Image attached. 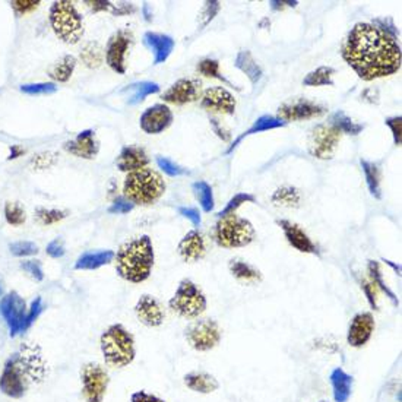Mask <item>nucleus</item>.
I'll list each match as a JSON object with an SVG mask.
<instances>
[{
  "instance_id": "nucleus-45",
  "label": "nucleus",
  "mask_w": 402,
  "mask_h": 402,
  "mask_svg": "<svg viewBox=\"0 0 402 402\" xmlns=\"http://www.w3.org/2000/svg\"><path fill=\"white\" fill-rule=\"evenodd\" d=\"M68 217L66 211H59V210H46V208H38L37 210V218L42 226H52L56 222L62 221L63 218Z\"/></svg>"
},
{
  "instance_id": "nucleus-52",
  "label": "nucleus",
  "mask_w": 402,
  "mask_h": 402,
  "mask_svg": "<svg viewBox=\"0 0 402 402\" xmlns=\"http://www.w3.org/2000/svg\"><path fill=\"white\" fill-rule=\"evenodd\" d=\"M133 206L135 205L129 202L126 198H117L109 208V212L110 214H129L133 210Z\"/></svg>"
},
{
  "instance_id": "nucleus-40",
  "label": "nucleus",
  "mask_w": 402,
  "mask_h": 402,
  "mask_svg": "<svg viewBox=\"0 0 402 402\" xmlns=\"http://www.w3.org/2000/svg\"><path fill=\"white\" fill-rule=\"evenodd\" d=\"M198 72L201 73V75L206 77V78H214V79H218V81H222L226 85L231 86V82L222 75L221 70H219V63L218 61H215V59H203V61H201L196 66Z\"/></svg>"
},
{
  "instance_id": "nucleus-41",
  "label": "nucleus",
  "mask_w": 402,
  "mask_h": 402,
  "mask_svg": "<svg viewBox=\"0 0 402 402\" xmlns=\"http://www.w3.org/2000/svg\"><path fill=\"white\" fill-rule=\"evenodd\" d=\"M5 218L8 221V224H10L13 227H20L25 222L26 215H25L24 208L20 203L8 202L5 205Z\"/></svg>"
},
{
  "instance_id": "nucleus-14",
  "label": "nucleus",
  "mask_w": 402,
  "mask_h": 402,
  "mask_svg": "<svg viewBox=\"0 0 402 402\" xmlns=\"http://www.w3.org/2000/svg\"><path fill=\"white\" fill-rule=\"evenodd\" d=\"M132 33H129L127 29H121V31L114 33L107 42L106 62L116 73H121V75L126 72V54L132 44Z\"/></svg>"
},
{
  "instance_id": "nucleus-6",
  "label": "nucleus",
  "mask_w": 402,
  "mask_h": 402,
  "mask_svg": "<svg viewBox=\"0 0 402 402\" xmlns=\"http://www.w3.org/2000/svg\"><path fill=\"white\" fill-rule=\"evenodd\" d=\"M256 239L252 222L235 214L219 217L212 229V240L222 249L246 247Z\"/></svg>"
},
{
  "instance_id": "nucleus-25",
  "label": "nucleus",
  "mask_w": 402,
  "mask_h": 402,
  "mask_svg": "<svg viewBox=\"0 0 402 402\" xmlns=\"http://www.w3.org/2000/svg\"><path fill=\"white\" fill-rule=\"evenodd\" d=\"M183 382L187 389L202 395L212 394L219 388V382L215 379V376L205 373V371H192V373L185 376Z\"/></svg>"
},
{
  "instance_id": "nucleus-9",
  "label": "nucleus",
  "mask_w": 402,
  "mask_h": 402,
  "mask_svg": "<svg viewBox=\"0 0 402 402\" xmlns=\"http://www.w3.org/2000/svg\"><path fill=\"white\" fill-rule=\"evenodd\" d=\"M0 316L8 326L10 338L25 334L33 326L28 318V306L17 291H10L0 299Z\"/></svg>"
},
{
  "instance_id": "nucleus-28",
  "label": "nucleus",
  "mask_w": 402,
  "mask_h": 402,
  "mask_svg": "<svg viewBox=\"0 0 402 402\" xmlns=\"http://www.w3.org/2000/svg\"><path fill=\"white\" fill-rule=\"evenodd\" d=\"M287 123H284L281 121V118L275 117V116H271V114H265V116H261L258 121L253 122V125L245 130L242 135L237 138L233 145H230V148L227 150V154L233 153L237 145H239L246 137H250V135H255V133H261V132H266V130H272V129H278V127H284Z\"/></svg>"
},
{
  "instance_id": "nucleus-59",
  "label": "nucleus",
  "mask_w": 402,
  "mask_h": 402,
  "mask_svg": "<svg viewBox=\"0 0 402 402\" xmlns=\"http://www.w3.org/2000/svg\"><path fill=\"white\" fill-rule=\"evenodd\" d=\"M24 150L20 146V145H12L10 146V154H9V160H15V158H18V157H21V155H24Z\"/></svg>"
},
{
  "instance_id": "nucleus-54",
  "label": "nucleus",
  "mask_w": 402,
  "mask_h": 402,
  "mask_svg": "<svg viewBox=\"0 0 402 402\" xmlns=\"http://www.w3.org/2000/svg\"><path fill=\"white\" fill-rule=\"evenodd\" d=\"M54 162H56V155L52 154V153H42V154H38V155L33 160V164H34V167H36L37 170L49 169V167L53 166Z\"/></svg>"
},
{
  "instance_id": "nucleus-51",
  "label": "nucleus",
  "mask_w": 402,
  "mask_h": 402,
  "mask_svg": "<svg viewBox=\"0 0 402 402\" xmlns=\"http://www.w3.org/2000/svg\"><path fill=\"white\" fill-rule=\"evenodd\" d=\"M386 126L391 127L392 132V137H394V142L395 145H401V137H402V117L401 116H394V117H388L385 121Z\"/></svg>"
},
{
  "instance_id": "nucleus-62",
  "label": "nucleus",
  "mask_w": 402,
  "mask_h": 402,
  "mask_svg": "<svg viewBox=\"0 0 402 402\" xmlns=\"http://www.w3.org/2000/svg\"><path fill=\"white\" fill-rule=\"evenodd\" d=\"M320 402H326V401H320Z\"/></svg>"
},
{
  "instance_id": "nucleus-33",
  "label": "nucleus",
  "mask_w": 402,
  "mask_h": 402,
  "mask_svg": "<svg viewBox=\"0 0 402 402\" xmlns=\"http://www.w3.org/2000/svg\"><path fill=\"white\" fill-rule=\"evenodd\" d=\"M367 274H369V281L376 287V290L382 291L383 294H386V297H389V299L392 300V303L395 306H398L399 302L396 299V295L388 287V284L385 282L383 274H382V270H380V263L378 261H369V263H367Z\"/></svg>"
},
{
  "instance_id": "nucleus-31",
  "label": "nucleus",
  "mask_w": 402,
  "mask_h": 402,
  "mask_svg": "<svg viewBox=\"0 0 402 402\" xmlns=\"http://www.w3.org/2000/svg\"><path fill=\"white\" fill-rule=\"evenodd\" d=\"M271 201L278 208L295 210V208H299L302 205V193L299 189H295L293 186H282L272 193Z\"/></svg>"
},
{
  "instance_id": "nucleus-11",
  "label": "nucleus",
  "mask_w": 402,
  "mask_h": 402,
  "mask_svg": "<svg viewBox=\"0 0 402 402\" xmlns=\"http://www.w3.org/2000/svg\"><path fill=\"white\" fill-rule=\"evenodd\" d=\"M185 337L187 344L193 350L198 353H206L218 347L222 338V331L215 320L199 319L186 327Z\"/></svg>"
},
{
  "instance_id": "nucleus-7",
  "label": "nucleus",
  "mask_w": 402,
  "mask_h": 402,
  "mask_svg": "<svg viewBox=\"0 0 402 402\" xmlns=\"http://www.w3.org/2000/svg\"><path fill=\"white\" fill-rule=\"evenodd\" d=\"M49 21L54 34L66 44H77L84 36L81 13L68 0H59L52 5Z\"/></svg>"
},
{
  "instance_id": "nucleus-12",
  "label": "nucleus",
  "mask_w": 402,
  "mask_h": 402,
  "mask_svg": "<svg viewBox=\"0 0 402 402\" xmlns=\"http://www.w3.org/2000/svg\"><path fill=\"white\" fill-rule=\"evenodd\" d=\"M342 133L331 123L316 125L307 138V150L318 160H331L337 151Z\"/></svg>"
},
{
  "instance_id": "nucleus-3",
  "label": "nucleus",
  "mask_w": 402,
  "mask_h": 402,
  "mask_svg": "<svg viewBox=\"0 0 402 402\" xmlns=\"http://www.w3.org/2000/svg\"><path fill=\"white\" fill-rule=\"evenodd\" d=\"M114 262L116 272L122 279L132 284H141L146 281L151 277L155 262V252L150 235H141L125 243L117 250Z\"/></svg>"
},
{
  "instance_id": "nucleus-42",
  "label": "nucleus",
  "mask_w": 402,
  "mask_h": 402,
  "mask_svg": "<svg viewBox=\"0 0 402 402\" xmlns=\"http://www.w3.org/2000/svg\"><path fill=\"white\" fill-rule=\"evenodd\" d=\"M255 203L256 202V198L250 195V193H237V195H234L229 203L226 205L224 210H222L221 212H218V218L219 217H226V215H230V214H235V211L239 210V208L243 205V203Z\"/></svg>"
},
{
  "instance_id": "nucleus-44",
  "label": "nucleus",
  "mask_w": 402,
  "mask_h": 402,
  "mask_svg": "<svg viewBox=\"0 0 402 402\" xmlns=\"http://www.w3.org/2000/svg\"><path fill=\"white\" fill-rule=\"evenodd\" d=\"M9 250L13 256L26 258V256L37 255L38 246L33 242H15L9 245Z\"/></svg>"
},
{
  "instance_id": "nucleus-47",
  "label": "nucleus",
  "mask_w": 402,
  "mask_h": 402,
  "mask_svg": "<svg viewBox=\"0 0 402 402\" xmlns=\"http://www.w3.org/2000/svg\"><path fill=\"white\" fill-rule=\"evenodd\" d=\"M157 164H158V167L171 177H177V176H183L186 174L187 171L185 169H182L180 166H177L176 162H173L171 160L166 158V157H157Z\"/></svg>"
},
{
  "instance_id": "nucleus-10",
  "label": "nucleus",
  "mask_w": 402,
  "mask_h": 402,
  "mask_svg": "<svg viewBox=\"0 0 402 402\" xmlns=\"http://www.w3.org/2000/svg\"><path fill=\"white\" fill-rule=\"evenodd\" d=\"M81 395L85 402H102L107 395L110 376L106 367L98 363H86L81 367Z\"/></svg>"
},
{
  "instance_id": "nucleus-29",
  "label": "nucleus",
  "mask_w": 402,
  "mask_h": 402,
  "mask_svg": "<svg viewBox=\"0 0 402 402\" xmlns=\"http://www.w3.org/2000/svg\"><path fill=\"white\" fill-rule=\"evenodd\" d=\"M229 268H230L231 275L237 281L242 282V284L255 286V284H259V282L262 281V274L258 268H255L253 265H250L242 259L230 261Z\"/></svg>"
},
{
  "instance_id": "nucleus-30",
  "label": "nucleus",
  "mask_w": 402,
  "mask_h": 402,
  "mask_svg": "<svg viewBox=\"0 0 402 402\" xmlns=\"http://www.w3.org/2000/svg\"><path fill=\"white\" fill-rule=\"evenodd\" d=\"M234 66L237 69H240L245 75L250 79V82L253 85H256L263 75V70L261 68V65L255 61V57L249 52V50H242L237 53L235 56V61H234Z\"/></svg>"
},
{
  "instance_id": "nucleus-20",
  "label": "nucleus",
  "mask_w": 402,
  "mask_h": 402,
  "mask_svg": "<svg viewBox=\"0 0 402 402\" xmlns=\"http://www.w3.org/2000/svg\"><path fill=\"white\" fill-rule=\"evenodd\" d=\"M277 224L281 227L282 233H284L290 246H293L295 250H299L302 253H309V255L319 256L318 246L314 243V240L310 239L309 234L299 224H295V222L290 219H278Z\"/></svg>"
},
{
  "instance_id": "nucleus-60",
  "label": "nucleus",
  "mask_w": 402,
  "mask_h": 402,
  "mask_svg": "<svg viewBox=\"0 0 402 402\" xmlns=\"http://www.w3.org/2000/svg\"><path fill=\"white\" fill-rule=\"evenodd\" d=\"M385 263H386V265H389V266H392L394 270L398 272V275L401 274V266H399V265H395V263H394V262H391V261H385Z\"/></svg>"
},
{
  "instance_id": "nucleus-16",
  "label": "nucleus",
  "mask_w": 402,
  "mask_h": 402,
  "mask_svg": "<svg viewBox=\"0 0 402 402\" xmlns=\"http://www.w3.org/2000/svg\"><path fill=\"white\" fill-rule=\"evenodd\" d=\"M202 84L199 79L193 78H182L176 81L166 93L162 94V100L174 104V106H185V104L195 102L198 98H201Z\"/></svg>"
},
{
  "instance_id": "nucleus-23",
  "label": "nucleus",
  "mask_w": 402,
  "mask_h": 402,
  "mask_svg": "<svg viewBox=\"0 0 402 402\" xmlns=\"http://www.w3.org/2000/svg\"><path fill=\"white\" fill-rule=\"evenodd\" d=\"M117 169L123 173H133L139 171L142 169H146L150 164V157H148L146 151L141 146L129 145L125 146L117 157Z\"/></svg>"
},
{
  "instance_id": "nucleus-2",
  "label": "nucleus",
  "mask_w": 402,
  "mask_h": 402,
  "mask_svg": "<svg viewBox=\"0 0 402 402\" xmlns=\"http://www.w3.org/2000/svg\"><path fill=\"white\" fill-rule=\"evenodd\" d=\"M47 378V362L40 347L25 344L8 357L0 371V392L10 399L24 398L33 385Z\"/></svg>"
},
{
  "instance_id": "nucleus-39",
  "label": "nucleus",
  "mask_w": 402,
  "mask_h": 402,
  "mask_svg": "<svg viewBox=\"0 0 402 402\" xmlns=\"http://www.w3.org/2000/svg\"><path fill=\"white\" fill-rule=\"evenodd\" d=\"M330 123L334 125L335 127H338L341 130V133H347V135H353V137L359 135V133L364 129L363 125L355 123L353 118H350L344 111L334 113Z\"/></svg>"
},
{
  "instance_id": "nucleus-55",
  "label": "nucleus",
  "mask_w": 402,
  "mask_h": 402,
  "mask_svg": "<svg viewBox=\"0 0 402 402\" xmlns=\"http://www.w3.org/2000/svg\"><path fill=\"white\" fill-rule=\"evenodd\" d=\"M178 214H180V215L185 217V218H187L195 227H199V226H201L202 218H201V212L196 210V208L180 206V208H178Z\"/></svg>"
},
{
  "instance_id": "nucleus-15",
  "label": "nucleus",
  "mask_w": 402,
  "mask_h": 402,
  "mask_svg": "<svg viewBox=\"0 0 402 402\" xmlns=\"http://www.w3.org/2000/svg\"><path fill=\"white\" fill-rule=\"evenodd\" d=\"M235 98L222 86H211L203 91L201 97V107L212 114H227L231 116L235 111Z\"/></svg>"
},
{
  "instance_id": "nucleus-21",
  "label": "nucleus",
  "mask_w": 402,
  "mask_h": 402,
  "mask_svg": "<svg viewBox=\"0 0 402 402\" xmlns=\"http://www.w3.org/2000/svg\"><path fill=\"white\" fill-rule=\"evenodd\" d=\"M65 150L78 158L94 160L100 151V142L97 141L95 132L93 129H85L72 141L65 144Z\"/></svg>"
},
{
  "instance_id": "nucleus-50",
  "label": "nucleus",
  "mask_w": 402,
  "mask_h": 402,
  "mask_svg": "<svg viewBox=\"0 0 402 402\" xmlns=\"http://www.w3.org/2000/svg\"><path fill=\"white\" fill-rule=\"evenodd\" d=\"M219 9H221L219 2H206L201 13V20H202L201 26H206L208 24H210L217 17Z\"/></svg>"
},
{
  "instance_id": "nucleus-26",
  "label": "nucleus",
  "mask_w": 402,
  "mask_h": 402,
  "mask_svg": "<svg viewBox=\"0 0 402 402\" xmlns=\"http://www.w3.org/2000/svg\"><path fill=\"white\" fill-rule=\"evenodd\" d=\"M116 253L113 250H100V252H86L78 258L75 262L77 271H95L101 266H106L114 261Z\"/></svg>"
},
{
  "instance_id": "nucleus-38",
  "label": "nucleus",
  "mask_w": 402,
  "mask_h": 402,
  "mask_svg": "<svg viewBox=\"0 0 402 402\" xmlns=\"http://www.w3.org/2000/svg\"><path fill=\"white\" fill-rule=\"evenodd\" d=\"M192 190L195 193V196L201 205L202 210L205 212H211L215 206V201H214V192L211 185H208L203 180L195 182L192 185Z\"/></svg>"
},
{
  "instance_id": "nucleus-61",
  "label": "nucleus",
  "mask_w": 402,
  "mask_h": 402,
  "mask_svg": "<svg viewBox=\"0 0 402 402\" xmlns=\"http://www.w3.org/2000/svg\"><path fill=\"white\" fill-rule=\"evenodd\" d=\"M0 294H2V286H0Z\"/></svg>"
},
{
  "instance_id": "nucleus-34",
  "label": "nucleus",
  "mask_w": 402,
  "mask_h": 402,
  "mask_svg": "<svg viewBox=\"0 0 402 402\" xmlns=\"http://www.w3.org/2000/svg\"><path fill=\"white\" fill-rule=\"evenodd\" d=\"M360 164H362V169L366 177V183L371 193V196H375L376 199H382V187H380L382 176H380L379 167L375 162H370L367 160H362Z\"/></svg>"
},
{
  "instance_id": "nucleus-36",
  "label": "nucleus",
  "mask_w": 402,
  "mask_h": 402,
  "mask_svg": "<svg viewBox=\"0 0 402 402\" xmlns=\"http://www.w3.org/2000/svg\"><path fill=\"white\" fill-rule=\"evenodd\" d=\"M79 57H81L82 63L86 68L97 69V68H100L102 65L104 52H102V47L100 46L97 41H89L84 46Z\"/></svg>"
},
{
  "instance_id": "nucleus-58",
  "label": "nucleus",
  "mask_w": 402,
  "mask_h": 402,
  "mask_svg": "<svg viewBox=\"0 0 402 402\" xmlns=\"http://www.w3.org/2000/svg\"><path fill=\"white\" fill-rule=\"evenodd\" d=\"M211 126H212L214 132L217 133V137H218V138H221V139L224 141V142H229V141H230V138H231L230 132L226 130L224 127H222L221 123L217 121V118H211Z\"/></svg>"
},
{
  "instance_id": "nucleus-4",
  "label": "nucleus",
  "mask_w": 402,
  "mask_h": 402,
  "mask_svg": "<svg viewBox=\"0 0 402 402\" xmlns=\"http://www.w3.org/2000/svg\"><path fill=\"white\" fill-rule=\"evenodd\" d=\"M104 363L111 369H125L137 359L135 337L122 323L110 325L100 337Z\"/></svg>"
},
{
  "instance_id": "nucleus-18",
  "label": "nucleus",
  "mask_w": 402,
  "mask_h": 402,
  "mask_svg": "<svg viewBox=\"0 0 402 402\" xmlns=\"http://www.w3.org/2000/svg\"><path fill=\"white\" fill-rule=\"evenodd\" d=\"M375 318L370 311H362L357 314L350 322L347 342L353 348H363L367 342L373 337L375 332Z\"/></svg>"
},
{
  "instance_id": "nucleus-43",
  "label": "nucleus",
  "mask_w": 402,
  "mask_h": 402,
  "mask_svg": "<svg viewBox=\"0 0 402 402\" xmlns=\"http://www.w3.org/2000/svg\"><path fill=\"white\" fill-rule=\"evenodd\" d=\"M21 91L26 95H50L57 91V86L53 82H38L21 85Z\"/></svg>"
},
{
  "instance_id": "nucleus-22",
  "label": "nucleus",
  "mask_w": 402,
  "mask_h": 402,
  "mask_svg": "<svg viewBox=\"0 0 402 402\" xmlns=\"http://www.w3.org/2000/svg\"><path fill=\"white\" fill-rule=\"evenodd\" d=\"M177 250L185 262H198L206 255V242L198 230H192L178 243Z\"/></svg>"
},
{
  "instance_id": "nucleus-53",
  "label": "nucleus",
  "mask_w": 402,
  "mask_h": 402,
  "mask_svg": "<svg viewBox=\"0 0 402 402\" xmlns=\"http://www.w3.org/2000/svg\"><path fill=\"white\" fill-rule=\"evenodd\" d=\"M46 252H47V255L53 259H61L65 256V253H66V249H65V245H63V240L61 239H54L53 242H50L46 247Z\"/></svg>"
},
{
  "instance_id": "nucleus-56",
  "label": "nucleus",
  "mask_w": 402,
  "mask_h": 402,
  "mask_svg": "<svg viewBox=\"0 0 402 402\" xmlns=\"http://www.w3.org/2000/svg\"><path fill=\"white\" fill-rule=\"evenodd\" d=\"M130 402H166V401L146 391H137L130 395Z\"/></svg>"
},
{
  "instance_id": "nucleus-27",
  "label": "nucleus",
  "mask_w": 402,
  "mask_h": 402,
  "mask_svg": "<svg viewBox=\"0 0 402 402\" xmlns=\"http://www.w3.org/2000/svg\"><path fill=\"white\" fill-rule=\"evenodd\" d=\"M330 382L332 386V395L335 402H347L353 391V378L344 369L337 367L331 371Z\"/></svg>"
},
{
  "instance_id": "nucleus-32",
  "label": "nucleus",
  "mask_w": 402,
  "mask_h": 402,
  "mask_svg": "<svg viewBox=\"0 0 402 402\" xmlns=\"http://www.w3.org/2000/svg\"><path fill=\"white\" fill-rule=\"evenodd\" d=\"M123 93H129V98L127 102L130 106H135V104L142 102L146 97H150L153 94H158L160 93V85L155 82H150V81H142V82H135L132 85H127Z\"/></svg>"
},
{
  "instance_id": "nucleus-46",
  "label": "nucleus",
  "mask_w": 402,
  "mask_h": 402,
  "mask_svg": "<svg viewBox=\"0 0 402 402\" xmlns=\"http://www.w3.org/2000/svg\"><path fill=\"white\" fill-rule=\"evenodd\" d=\"M21 270L28 275L31 277L34 281L41 282L44 279V271H42V265L40 261H34V259H29V261H22L21 262Z\"/></svg>"
},
{
  "instance_id": "nucleus-8",
  "label": "nucleus",
  "mask_w": 402,
  "mask_h": 402,
  "mask_svg": "<svg viewBox=\"0 0 402 402\" xmlns=\"http://www.w3.org/2000/svg\"><path fill=\"white\" fill-rule=\"evenodd\" d=\"M208 302L202 290L192 279H182L169 302L173 314L183 319H196L206 310Z\"/></svg>"
},
{
  "instance_id": "nucleus-5",
  "label": "nucleus",
  "mask_w": 402,
  "mask_h": 402,
  "mask_svg": "<svg viewBox=\"0 0 402 402\" xmlns=\"http://www.w3.org/2000/svg\"><path fill=\"white\" fill-rule=\"evenodd\" d=\"M166 192V182L158 171L142 169L127 173L123 183V195L133 205H153Z\"/></svg>"
},
{
  "instance_id": "nucleus-35",
  "label": "nucleus",
  "mask_w": 402,
  "mask_h": 402,
  "mask_svg": "<svg viewBox=\"0 0 402 402\" xmlns=\"http://www.w3.org/2000/svg\"><path fill=\"white\" fill-rule=\"evenodd\" d=\"M75 68H77V59L70 54H66L61 59V61L53 65V68L49 70V75L52 79L57 82H68L73 75Z\"/></svg>"
},
{
  "instance_id": "nucleus-17",
  "label": "nucleus",
  "mask_w": 402,
  "mask_h": 402,
  "mask_svg": "<svg viewBox=\"0 0 402 402\" xmlns=\"http://www.w3.org/2000/svg\"><path fill=\"white\" fill-rule=\"evenodd\" d=\"M173 111L166 104H154L148 107L139 118L141 129L148 135H158L167 130L173 123Z\"/></svg>"
},
{
  "instance_id": "nucleus-1",
  "label": "nucleus",
  "mask_w": 402,
  "mask_h": 402,
  "mask_svg": "<svg viewBox=\"0 0 402 402\" xmlns=\"http://www.w3.org/2000/svg\"><path fill=\"white\" fill-rule=\"evenodd\" d=\"M341 54L363 81L391 77L401 69L402 62L396 38L369 22L353 26L342 44Z\"/></svg>"
},
{
  "instance_id": "nucleus-49",
  "label": "nucleus",
  "mask_w": 402,
  "mask_h": 402,
  "mask_svg": "<svg viewBox=\"0 0 402 402\" xmlns=\"http://www.w3.org/2000/svg\"><path fill=\"white\" fill-rule=\"evenodd\" d=\"M360 286H362V290H363V293L366 295V299H367L370 307L373 309V310H378V290H376V287L371 284V282L369 281V278H362Z\"/></svg>"
},
{
  "instance_id": "nucleus-37",
  "label": "nucleus",
  "mask_w": 402,
  "mask_h": 402,
  "mask_svg": "<svg viewBox=\"0 0 402 402\" xmlns=\"http://www.w3.org/2000/svg\"><path fill=\"white\" fill-rule=\"evenodd\" d=\"M335 69L331 66H320L315 70L309 72L303 79V85L306 86H323V85H334Z\"/></svg>"
},
{
  "instance_id": "nucleus-48",
  "label": "nucleus",
  "mask_w": 402,
  "mask_h": 402,
  "mask_svg": "<svg viewBox=\"0 0 402 402\" xmlns=\"http://www.w3.org/2000/svg\"><path fill=\"white\" fill-rule=\"evenodd\" d=\"M40 5V0H13L10 2L12 9L17 15H28L34 12Z\"/></svg>"
},
{
  "instance_id": "nucleus-24",
  "label": "nucleus",
  "mask_w": 402,
  "mask_h": 402,
  "mask_svg": "<svg viewBox=\"0 0 402 402\" xmlns=\"http://www.w3.org/2000/svg\"><path fill=\"white\" fill-rule=\"evenodd\" d=\"M144 44L154 56V65L164 63L174 50V40L170 36L148 31L144 34Z\"/></svg>"
},
{
  "instance_id": "nucleus-13",
  "label": "nucleus",
  "mask_w": 402,
  "mask_h": 402,
  "mask_svg": "<svg viewBox=\"0 0 402 402\" xmlns=\"http://www.w3.org/2000/svg\"><path fill=\"white\" fill-rule=\"evenodd\" d=\"M326 111L327 109L316 101L299 98V100L284 102L282 106H279L278 118H281L284 123L311 121V118L323 116Z\"/></svg>"
},
{
  "instance_id": "nucleus-19",
  "label": "nucleus",
  "mask_w": 402,
  "mask_h": 402,
  "mask_svg": "<svg viewBox=\"0 0 402 402\" xmlns=\"http://www.w3.org/2000/svg\"><path fill=\"white\" fill-rule=\"evenodd\" d=\"M135 315L138 320L148 327H158L166 320V310L155 297L150 294L141 295L135 304Z\"/></svg>"
},
{
  "instance_id": "nucleus-57",
  "label": "nucleus",
  "mask_w": 402,
  "mask_h": 402,
  "mask_svg": "<svg viewBox=\"0 0 402 402\" xmlns=\"http://www.w3.org/2000/svg\"><path fill=\"white\" fill-rule=\"evenodd\" d=\"M88 8L94 12H102V10H113L114 3L113 2H104V0H95V2H85Z\"/></svg>"
}]
</instances>
